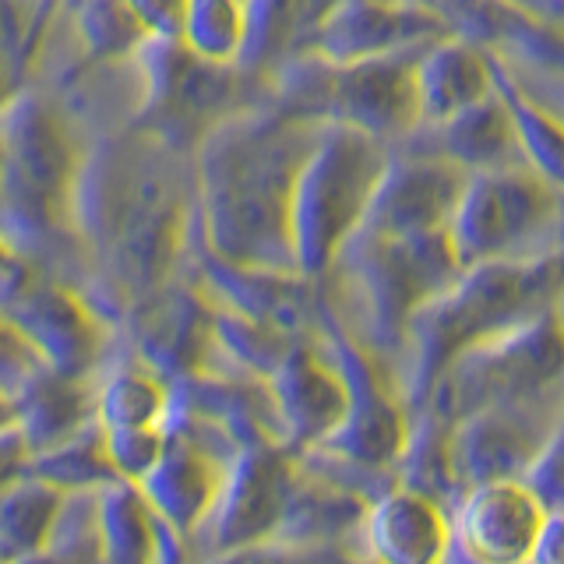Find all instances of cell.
Returning a JSON list of instances; mask_svg holds the SVG:
<instances>
[{
  "label": "cell",
  "mask_w": 564,
  "mask_h": 564,
  "mask_svg": "<svg viewBox=\"0 0 564 564\" xmlns=\"http://www.w3.org/2000/svg\"><path fill=\"white\" fill-rule=\"evenodd\" d=\"M561 296L564 247L540 258L487 261L463 269V275L413 322L423 378H441V370L463 352L536 322L557 307Z\"/></svg>",
  "instance_id": "cell-2"
},
{
  "label": "cell",
  "mask_w": 564,
  "mask_h": 564,
  "mask_svg": "<svg viewBox=\"0 0 564 564\" xmlns=\"http://www.w3.org/2000/svg\"><path fill=\"white\" fill-rule=\"evenodd\" d=\"M402 145L434 152L441 159H448V163H455L458 170H466L469 176L508 170V166H525L516 123H511V113L501 93H494L490 99L476 102L469 110L441 123H420Z\"/></svg>",
  "instance_id": "cell-9"
},
{
  "label": "cell",
  "mask_w": 564,
  "mask_h": 564,
  "mask_svg": "<svg viewBox=\"0 0 564 564\" xmlns=\"http://www.w3.org/2000/svg\"><path fill=\"white\" fill-rule=\"evenodd\" d=\"M61 501V487H53L43 476L14 480L0 494V561L11 564L18 557L43 551Z\"/></svg>",
  "instance_id": "cell-15"
},
{
  "label": "cell",
  "mask_w": 564,
  "mask_h": 564,
  "mask_svg": "<svg viewBox=\"0 0 564 564\" xmlns=\"http://www.w3.org/2000/svg\"><path fill=\"white\" fill-rule=\"evenodd\" d=\"M43 551L57 564H102L99 494L75 490L61 501Z\"/></svg>",
  "instance_id": "cell-18"
},
{
  "label": "cell",
  "mask_w": 564,
  "mask_h": 564,
  "mask_svg": "<svg viewBox=\"0 0 564 564\" xmlns=\"http://www.w3.org/2000/svg\"><path fill=\"white\" fill-rule=\"evenodd\" d=\"M533 554H536V564H564V519L540 529Z\"/></svg>",
  "instance_id": "cell-24"
},
{
  "label": "cell",
  "mask_w": 564,
  "mask_h": 564,
  "mask_svg": "<svg viewBox=\"0 0 564 564\" xmlns=\"http://www.w3.org/2000/svg\"><path fill=\"white\" fill-rule=\"evenodd\" d=\"M392 149L364 131L325 123L296 176L290 234L293 264L300 275H325L352 237L364 229V219L375 202L381 173Z\"/></svg>",
  "instance_id": "cell-3"
},
{
  "label": "cell",
  "mask_w": 564,
  "mask_h": 564,
  "mask_svg": "<svg viewBox=\"0 0 564 564\" xmlns=\"http://www.w3.org/2000/svg\"><path fill=\"white\" fill-rule=\"evenodd\" d=\"M279 402L300 431H332L346 420V381L317 364L311 352H293L279 370Z\"/></svg>",
  "instance_id": "cell-14"
},
{
  "label": "cell",
  "mask_w": 564,
  "mask_h": 564,
  "mask_svg": "<svg viewBox=\"0 0 564 564\" xmlns=\"http://www.w3.org/2000/svg\"><path fill=\"white\" fill-rule=\"evenodd\" d=\"M448 237L463 269L551 254L564 247V194L529 166L473 173Z\"/></svg>",
  "instance_id": "cell-4"
},
{
  "label": "cell",
  "mask_w": 564,
  "mask_h": 564,
  "mask_svg": "<svg viewBox=\"0 0 564 564\" xmlns=\"http://www.w3.org/2000/svg\"><path fill=\"white\" fill-rule=\"evenodd\" d=\"M317 25L314 0H243V46L240 61L247 67L275 64L300 40H311Z\"/></svg>",
  "instance_id": "cell-16"
},
{
  "label": "cell",
  "mask_w": 564,
  "mask_h": 564,
  "mask_svg": "<svg viewBox=\"0 0 564 564\" xmlns=\"http://www.w3.org/2000/svg\"><path fill=\"white\" fill-rule=\"evenodd\" d=\"M431 11L448 35L490 50L516 70L564 75V25L516 0H410Z\"/></svg>",
  "instance_id": "cell-7"
},
{
  "label": "cell",
  "mask_w": 564,
  "mask_h": 564,
  "mask_svg": "<svg viewBox=\"0 0 564 564\" xmlns=\"http://www.w3.org/2000/svg\"><path fill=\"white\" fill-rule=\"evenodd\" d=\"M141 494L152 505V511L159 519H166L176 529H191L198 525L212 498H216V476H212L208 458L198 455L194 448H163L159 463L141 476Z\"/></svg>",
  "instance_id": "cell-12"
},
{
  "label": "cell",
  "mask_w": 564,
  "mask_h": 564,
  "mask_svg": "<svg viewBox=\"0 0 564 564\" xmlns=\"http://www.w3.org/2000/svg\"><path fill=\"white\" fill-rule=\"evenodd\" d=\"M155 511L131 480H110L99 490L102 564H149Z\"/></svg>",
  "instance_id": "cell-17"
},
{
  "label": "cell",
  "mask_w": 564,
  "mask_h": 564,
  "mask_svg": "<svg viewBox=\"0 0 564 564\" xmlns=\"http://www.w3.org/2000/svg\"><path fill=\"white\" fill-rule=\"evenodd\" d=\"M498 93L511 113L522 163L564 194V117L551 110L516 70L498 57Z\"/></svg>",
  "instance_id": "cell-13"
},
{
  "label": "cell",
  "mask_w": 564,
  "mask_h": 564,
  "mask_svg": "<svg viewBox=\"0 0 564 564\" xmlns=\"http://www.w3.org/2000/svg\"><path fill=\"white\" fill-rule=\"evenodd\" d=\"M511 67V64H508ZM511 70H516V67H511ZM516 75L529 85V88H533V93L546 102V106H551V110H557L561 117H564V75H533V70H529V75H525V70H516Z\"/></svg>",
  "instance_id": "cell-23"
},
{
  "label": "cell",
  "mask_w": 564,
  "mask_h": 564,
  "mask_svg": "<svg viewBox=\"0 0 564 564\" xmlns=\"http://www.w3.org/2000/svg\"><path fill=\"white\" fill-rule=\"evenodd\" d=\"M163 410V392L141 375H120L106 384L99 399V416L106 431L123 427H152V420Z\"/></svg>",
  "instance_id": "cell-20"
},
{
  "label": "cell",
  "mask_w": 564,
  "mask_h": 564,
  "mask_svg": "<svg viewBox=\"0 0 564 564\" xmlns=\"http://www.w3.org/2000/svg\"><path fill=\"white\" fill-rule=\"evenodd\" d=\"M498 93V57L463 35H441L416 53L420 123H441Z\"/></svg>",
  "instance_id": "cell-10"
},
{
  "label": "cell",
  "mask_w": 564,
  "mask_h": 564,
  "mask_svg": "<svg viewBox=\"0 0 564 564\" xmlns=\"http://www.w3.org/2000/svg\"><path fill=\"white\" fill-rule=\"evenodd\" d=\"M448 29L410 0H332L311 32V53L332 64L413 53Z\"/></svg>",
  "instance_id": "cell-8"
},
{
  "label": "cell",
  "mask_w": 564,
  "mask_h": 564,
  "mask_svg": "<svg viewBox=\"0 0 564 564\" xmlns=\"http://www.w3.org/2000/svg\"><path fill=\"white\" fill-rule=\"evenodd\" d=\"M25 452H29V441H25L22 427H0V494L18 480Z\"/></svg>",
  "instance_id": "cell-22"
},
{
  "label": "cell",
  "mask_w": 564,
  "mask_h": 564,
  "mask_svg": "<svg viewBox=\"0 0 564 564\" xmlns=\"http://www.w3.org/2000/svg\"><path fill=\"white\" fill-rule=\"evenodd\" d=\"M32 469H35V476H43V480H50L53 487H70V490L117 480V469L110 466V458H106V441H102V448L88 452L85 437L70 441V445H61V448H50Z\"/></svg>",
  "instance_id": "cell-19"
},
{
  "label": "cell",
  "mask_w": 564,
  "mask_h": 564,
  "mask_svg": "<svg viewBox=\"0 0 564 564\" xmlns=\"http://www.w3.org/2000/svg\"><path fill=\"white\" fill-rule=\"evenodd\" d=\"M106 458L123 480H141L163 455V437L152 427H123V431H106Z\"/></svg>",
  "instance_id": "cell-21"
},
{
  "label": "cell",
  "mask_w": 564,
  "mask_h": 564,
  "mask_svg": "<svg viewBox=\"0 0 564 564\" xmlns=\"http://www.w3.org/2000/svg\"><path fill=\"white\" fill-rule=\"evenodd\" d=\"M540 529V505L533 494L516 484L484 487L463 516V540L469 554L487 564H519L533 554Z\"/></svg>",
  "instance_id": "cell-11"
},
{
  "label": "cell",
  "mask_w": 564,
  "mask_h": 564,
  "mask_svg": "<svg viewBox=\"0 0 564 564\" xmlns=\"http://www.w3.org/2000/svg\"><path fill=\"white\" fill-rule=\"evenodd\" d=\"M343 258L357 269L375 322L384 332L413 328L420 311H427L463 275L448 229L420 237L357 234Z\"/></svg>",
  "instance_id": "cell-5"
},
{
  "label": "cell",
  "mask_w": 564,
  "mask_h": 564,
  "mask_svg": "<svg viewBox=\"0 0 564 564\" xmlns=\"http://www.w3.org/2000/svg\"><path fill=\"white\" fill-rule=\"evenodd\" d=\"M469 173L434 152L395 145L360 234L420 237L448 229Z\"/></svg>",
  "instance_id": "cell-6"
},
{
  "label": "cell",
  "mask_w": 564,
  "mask_h": 564,
  "mask_svg": "<svg viewBox=\"0 0 564 564\" xmlns=\"http://www.w3.org/2000/svg\"><path fill=\"white\" fill-rule=\"evenodd\" d=\"M325 123L264 110L229 120L208 155L212 237L229 264L296 272L290 208Z\"/></svg>",
  "instance_id": "cell-1"
}]
</instances>
